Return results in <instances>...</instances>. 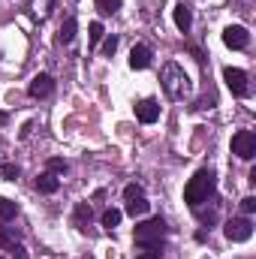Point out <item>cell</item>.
<instances>
[{"label": "cell", "mask_w": 256, "mask_h": 259, "mask_svg": "<svg viewBox=\"0 0 256 259\" xmlns=\"http://www.w3.org/2000/svg\"><path fill=\"white\" fill-rule=\"evenodd\" d=\"M75 30H78V21L69 15L64 24H61V33H58V39H61V42H72V39H75Z\"/></svg>", "instance_id": "9a60e30c"}, {"label": "cell", "mask_w": 256, "mask_h": 259, "mask_svg": "<svg viewBox=\"0 0 256 259\" xmlns=\"http://www.w3.org/2000/svg\"><path fill=\"white\" fill-rule=\"evenodd\" d=\"M223 235H226L229 241H235V244L250 241V235H253V223H250V217L244 214V217H232V220H226Z\"/></svg>", "instance_id": "277c9868"}, {"label": "cell", "mask_w": 256, "mask_h": 259, "mask_svg": "<svg viewBox=\"0 0 256 259\" xmlns=\"http://www.w3.org/2000/svg\"><path fill=\"white\" fill-rule=\"evenodd\" d=\"M52 6H55V0H30V9H33V15H49L52 12Z\"/></svg>", "instance_id": "d6986e66"}, {"label": "cell", "mask_w": 256, "mask_h": 259, "mask_svg": "<svg viewBox=\"0 0 256 259\" xmlns=\"http://www.w3.org/2000/svg\"><path fill=\"white\" fill-rule=\"evenodd\" d=\"M15 214H18V202H12V199L0 196V220H12Z\"/></svg>", "instance_id": "2e32d148"}, {"label": "cell", "mask_w": 256, "mask_h": 259, "mask_svg": "<svg viewBox=\"0 0 256 259\" xmlns=\"http://www.w3.org/2000/svg\"><path fill=\"white\" fill-rule=\"evenodd\" d=\"M115 52H118V36H109V39L103 42V55H106V58H112Z\"/></svg>", "instance_id": "d4e9b609"}, {"label": "cell", "mask_w": 256, "mask_h": 259, "mask_svg": "<svg viewBox=\"0 0 256 259\" xmlns=\"http://www.w3.org/2000/svg\"><path fill=\"white\" fill-rule=\"evenodd\" d=\"M121 3H124V0H97V9H100L103 15H115V12L121 9Z\"/></svg>", "instance_id": "ffe728a7"}, {"label": "cell", "mask_w": 256, "mask_h": 259, "mask_svg": "<svg viewBox=\"0 0 256 259\" xmlns=\"http://www.w3.org/2000/svg\"><path fill=\"white\" fill-rule=\"evenodd\" d=\"M121 217H124V214H121L118 208H106V211H103V226H106V229H115V226L121 223Z\"/></svg>", "instance_id": "ac0fdd59"}, {"label": "cell", "mask_w": 256, "mask_h": 259, "mask_svg": "<svg viewBox=\"0 0 256 259\" xmlns=\"http://www.w3.org/2000/svg\"><path fill=\"white\" fill-rule=\"evenodd\" d=\"M18 175H21V169H18L15 163H3V166H0V178H3V181H15Z\"/></svg>", "instance_id": "44dd1931"}, {"label": "cell", "mask_w": 256, "mask_h": 259, "mask_svg": "<svg viewBox=\"0 0 256 259\" xmlns=\"http://www.w3.org/2000/svg\"><path fill=\"white\" fill-rule=\"evenodd\" d=\"M223 81H226V88L232 91V97H250V84H247V72L244 69H238V66H226L223 69Z\"/></svg>", "instance_id": "5b68a950"}, {"label": "cell", "mask_w": 256, "mask_h": 259, "mask_svg": "<svg viewBox=\"0 0 256 259\" xmlns=\"http://www.w3.org/2000/svg\"><path fill=\"white\" fill-rule=\"evenodd\" d=\"M46 166H49V172H52V175H64L66 169H69V166H66V160H61V157H52Z\"/></svg>", "instance_id": "603a6c76"}, {"label": "cell", "mask_w": 256, "mask_h": 259, "mask_svg": "<svg viewBox=\"0 0 256 259\" xmlns=\"http://www.w3.org/2000/svg\"><path fill=\"white\" fill-rule=\"evenodd\" d=\"M151 49L148 46H133V52H130V66L133 69H148L151 66Z\"/></svg>", "instance_id": "8fae6325"}, {"label": "cell", "mask_w": 256, "mask_h": 259, "mask_svg": "<svg viewBox=\"0 0 256 259\" xmlns=\"http://www.w3.org/2000/svg\"><path fill=\"white\" fill-rule=\"evenodd\" d=\"M6 121H9V115H6V112H0V127H3Z\"/></svg>", "instance_id": "f1b7e54d"}, {"label": "cell", "mask_w": 256, "mask_h": 259, "mask_svg": "<svg viewBox=\"0 0 256 259\" xmlns=\"http://www.w3.org/2000/svg\"><path fill=\"white\" fill-rule=\"evenodd\" d=\"M166 220L163 217H151L145 223H136V232H133V241L136 247H145V244H163V235H166Z\"/></svg>", "instance_id": "3957f363"}, {"label": "cell", "mask_w": 256, "mask_h": 259, "mask_svg": "<svg viewBox=\"0 0 256 259\" xmlns=\"http://www.w3.org/2000/svg\"><path fill=\"white\" fill-rule=\"evenodd\" d=\"M172 18H175V27H178L181 33H190V27H193V12H190V6H184V3H175V9H172Z\"/></svg>", "instance_id": "30bf717a"}, {"label": "cell", "mask_w": 256, "mask_h": 259, "mask_svg": "<svg viewBox=\"0 0 256 259\" xmlns=\"http://www.w3.org/2000/svg\"><path fill=\"white\" fill-rule=\"evenodd\" d=\"M148 199L145 196H136V199H127V214H133V217H142V214H148Z\"/></svg>", "instance_id": "4fadbf2b"}, {"label": "cell", "mask_w": 256, "mask_h": 259, "mask_svg": "<svg viewBox=\"0 0 256 259\" xmlns=\"http://www.w3.org/2000/svg\"><path fill=\"white\" fill-rule=\"evenodd\" d=\"M136 118H139L142 124H154V121L160 118V103H157V100H142V103H136Z\"/></svg>", "instance_id": "9c48e42d"}, {"label": "cell", "mask_w": 256, "mask_h": 259, "mask_svg": "<svg viewBox=\"0 0 256 259\" xmlns=\"http://www.w3.org/2000/svg\"><path fill=\"white\" fill-rule=\"evenodd\" d=\"M58 187H61V181H58L52 172H46V175L36 178V190H39V193H58Z\"/></svg>", "instance_id": "7c38bea8"}, {"label": "cell", "mask_w": 256, "mask_h": 259, "mask_svg": "<svg viewBox=\"0 0 256 259\" xmlns=\"http://www.w3.org/2000/svg\"><path fill=\"white\" fill-rule=\"evenodd\" d=\"M241 211H244V214H253L256 211V199L253 196H244V199H241Z\"/></svg>", "instance_id": "4316f807"}, {"label": "cell", "mask_w": 256, "mask_h": 259, "mask_svg": "<svg viewBox=\"0 0 256 259\" xmlns=\"http://www.w3.org/2000/svg\"><path fill=\"white\" fill-rule=\"evenodd\" d=\"M214 187H217L214 172H211V169H199L190 181H187V187H184V202H187L190 208H199L202 202H208V199L214 196Z\"/></svg>", "instance_id": "6da1fadb"}, {"label": "cell", "mask_w": 256, "mask_h": 259, "mask_svg": "<svg viewBox=\"0 0 256 259\" xmlns=\"http://www.w3.org/2000/svg\"><path fill=\"white\" fill-rule=\"evenodd\" d=\"M163 91L172 97V100H184L187 97V91H190V78H187V72H184V66L175 64V61H169V64L163 66Z\"/></svg>", "instance_id": "7a4b0ae2"}, {"label": "cell", "mask_w": 256, "mask_h": 259, "mask_svg": "<svg viewBox=\"0 0 256 259\" xmlns=\"http://www.w3.org/2000/svg\"><path fill=\"white\" fill-rule=\"evenodd\" d=\"M72 220H75V226H78V229H88V223H91V205H88V202L75 205V214H72Z\"/></svg>", "instance_id": "5bb4252c"}, {"label": "cell", "mask_w": 256, "mask_h": 259, "mask_svg": "<svg viewBox=\"0 0 256 259\" xmlns=\"http://www.w3.org/2000/svg\"><path fill=\"white\" fill-rule=\"evenodd\" d=\"M103 33H106L103 24H100V21H91V27H88V39H91V46H97V42L103 39Z\"/></svg>", "instance_id": "7402d4cb"}, {"label": "cell", "mask_w": 256, "mask_h": 259, "mask_svg": "<svg viewBox=\"0 0 256 259\" xmlns=\"http://www.w3.org/2000/svg\"><path fill=\"white\" fill-rule=\"evenodd\" d=\"M52 91H55V78H52L49 72H39V75H33V81H30V88H27V94H30L33 100H46Z\"/></svg>", "instance_id": "ba28073f"}, {"label": "cell", "mask_w": 256, "mask_h": 259, "mask_svg": "<svg viewBox=\"0 0 256 259\" xmlns=\"http://www.w3.org/2000/svg\"><path fill=\"white\" fill-rule=\"evenodd\" d=\"M136 259H163V244H145V247H139Z\"/></svg>", "instance_id": "e0dca14e"}, {"label": "cell", "mask_w": 256, "mask_h": 259, "mask_svg": "<svg viewBox=\"0 0 256 259\" xmlns=\"http://www.w3.org/2000/svg\"><path fill=\"white\" fill-rule=\"evenodd\" d=\"M136 196H145V190H142L139 184H127V187H124V199H136Z\"/></svg>", "instance_id": "484cf974"}, {"label": "cell", "mask_w": 256, "mask_h": 259, "mask_svg": "<svg viewBox=\"0 0 256 259\" xmlns=\"http://www.w3.org/2000/svg\"><path fill=\"white\" fill-rule=\"evenodd\" d=\"M84 259H94V256H84Z\"/></svg>", "instance_id": "f546056e"}, {"label": "cell", "mask_w": 256, "mask_h": 259, "mask_svg": "<svg viewBox=\"0 0 256 259\" xmlns=\"http://www.w3.org/2000/svg\"><path fill=\"white\" fill-rule=\"evenodd\" d=\"M190 55L196 58V61H199V64H205V52H202L199 46H190Z\"/></svg>", "instance_id": "83f0119b"}, {"label": "cell", "mask_w": 256, "mask_h": 259, "mask_svg": "<svg viewBox=\"0 0 256 259\" xmlns=\"http://www.w3.org/2000/svg\"><path fill=\"white\" fill-rule=\"evenodd\" d=\"M232 154L241 160H253L256 157V133L253 130H238L232 136Z\"/></svg>", "instance_id": "8992f818"}, {"label": "cell", "mask_w": 256, "mask_h": 259, "mask_svg": "<svg viewBox=\"0 0 256 259\" xmlns=\"http://www.w3.org/2000/svg\"><path fill=\"white\" fill-rule=\"evenodd\" d=\"M223 42H226V49L241 52V49L250 46V33H247V27H241V24H229V27L223 30Z\"/></svg>", "instance_id": "52a82bcc"}, {"label": "cell", "mask_w": 256, "mask_h": 259, "mask_svg": "<svg viewBox=\"0 0 256 259\" xmlns=\"http://www.w3.org/2000/svg\"><path fill=\"white\" fill-rule=\"evenodd\" d=\"M6 250H9V259H27V250H24V247H21L18 241H12V244H9Z\"/></svg>", "instance_id": "cb8c5ba5"}]
</instances>
